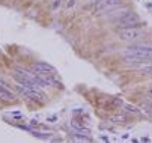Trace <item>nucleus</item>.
I'll use <instances>...</instances> for the list:
<instances>
[{"instance_id":"obj_1","label":"nucleus","mask_w":152,"mask_h":143,"mask_svg":"<svg viewBox=\"0 0 152 143\" xmlns=\"http://www.w3.org/2000/svg\"><path fill=\"white\" fill-rule=\"evenodd\" d=\"M143 26H146V24L142 23L140 17L134 12H126V14H124L122 17H119L116 20V29L118 30L119 29H128V27L139 29V27H143Z\"/></svg>"},{"instance_id":"obj_2","label":"nucleus","mask_w":152,"mask_h":143,"mask_svg":"<svg viewBox=\"0 0 152 143\" xmlns=\"http://www.w3.org/2000/svg\"><path fill=\"white\" fill-rule=\"evenodd\" d=\"M121 3H122V0H95V2L91 5V8L95 14H101V12L110 9L113 6H118Z\"/></svg>"},{"instance_id":"obj_3","label":"nucleus","mask_w":152,"mask_h":143,"mask_svg":"<svg viewBox=\"0 0 152 143\" xmlns=\"http://www.w3.org/2000/svg\"><path fill=\"white\" fill-rule=\"evenodd\" d=\"M142 30L136 29V27H128V29H119L118 30V36L122 39V41H133V39H137L142 36Z\"/></svg>"},{"instance_id":"obj_4","label":"nucleus","mask_w":152,"mask_h":143,"mask_svg":"<svg viewBox=\"0 0 152 143\" xmlns=\"http://www.w3.org/2000/svg\"><path fill=\"white\" fill-rule=\"evenodd\" d=\"M124 53H133V54L143 56V57H152V47H149V45H140V44H136V45L128 47V50H125Z\"/></svg>"},{"instance_id":"obj_5","label":"nucleus","mask_w":152,"mask_h":143,"mask_svg":"<svg viewBox=\"0 0 152 143\" xmlns=\"http://www.w3.org/2000/svg\"><path fill=\"white\" fill-rule=\"evenodd\" d=\"M33 71H35L36 74H50V75L56 74V69H54L51 65L44 63V62H38V63H35V65H33Z\"/></svg>"},{"instance_id":"obj_6","label":"nucleus","mask_w":152,"mask_h":143,"mask_svg":"<svg viewBox=\"0 0 152 143\" xmlns=\"http://www.w3.org/2000/svg\"><path fill=\"white\" fill-rule=\"evenodd\" d=\"M0 96H2L3 99H14L15 96H14V93L11 92V89L9 88H6V86H3L2 83H0Z\"/></svg>"},{"instance_id":"obj_7","label":"nucleus","mask_w":152,"mask_h":143,"mask_svg":"<svg viewBox=\"0 0 152 143\" xmlns=\"http://www.w3.org/2000/svg\"><path fill=\"white\" fill-rule=\"evenodd\" d=\"M72 128V133L75 136H80V137H89L91 131L89 130H84V127H77V125H71Z\"/></svg>"},{"instance_id":"obj_8","label":"nucleus","mask_w":152,"mask_h":143,"mask_svg":"<svg viewBox=\"0 0 152 143\" xmlns=\"http://www.w3.org/2000/svg\"><path fill=\"white\" fill-rule=\"evenodd\" d=\"M125 109H126V112H129V113H134V115H140V112L134 107V106H125Z\"/></svg>"},{"instance_id":"obj_9","label":"nucleus","mask_w":152,"mask_h":143,"mask_svg":"<svg viewBox=\"0 0 152 143\" xmlns=\"http://www.w3.org/2000/svg\"><path fill=\"white\" fill-rule=\"evenodd\" d=\"M112 120L115 122V124H121V122H124V120H125V117H124V116H113V117H112Z\"/></svg>"},{"instance_id":"obj_10","label":"nucleus","mask_w":152,"mask_h":143,"mask_svg":"<svg viewBox=\"0 0 152 143\" xmlns=\"http://www.w3.org/2000/svg\"><path fill=\"white\" fill-rule=\"evenodd\" d=\"M142 71H143V72H148V74H152V63H151V65L142 66Z\"/></svg>"},{"instance_id":"obj_11","label":"nucleus","mask_w":152,"mask_h":143,"mask_svg":"<svg viewBox=\"0 0 152 143\" xmlns=\"http://www.w3.org/2000/svg\"><path fill=\"white\" fill-rule=\"evenodd\" d=\"M75 3H77V0H68V2H66V9L74 8V6H75Z\"/></svg>"},{"instance_id":"obj_12","label":"nucleus","mask_w":152,"mask_h":143,"mask_svg":"<svg viewBox=\"0 0 152 143\" xmlns=\"http://www.w3.org/2000/svg\"><path fill=\"white\" fill-rule=\"evenodd\" d=\"M60 3H62V0H54V3L51 5V8H53V9H57V8L60 6Z\"/></svg>"},{"instance_id":"obj_13","label":"nucleus","mask_w":152,"mask_h":143,"mask_svg":"<svg viewBox=\"0 0 152 143\" xmlns=\"http://www.w3.org/2000/svg\"><path fill=\"white\" fill-rule=\"evenodd\" d=\"M57 120V116L56 115H53V116H48L47 117V122H51V124H53V122H56Z\"/></svg>"},{"instance_id":"obj_14","label":"nucleus","mask_w":152,"mask_h":143,"mask_svg":"<svg viewBox=\"0 0 152 143\" xmlns=\"http://www.w3.org/2000/svg\"><path fill=\"white\" fill-rule=\"evenodd\" d=\"M30 125H32V127H38L39 124H38V122H36L35 119H33V120H30Z\"/></svg>"},{"instance_id":"obj_15","label":"nucleus","mask_w":152,"mask_h":143,"mask_svg":"<svg viewBox=\"0 0 152 143\" xmlns=\"http://www.w3.org/2000/svg\"><path fill=\"white\" fill-rule=\"evenodd\" d=\"M148 93H149V95H151V96H152V88H151V89H149V90H148Z\"/></svg>"},{"instance_id":"obj_16","label":"nucleus","mask_w":152,"mask_h":143,"mask_svg":"<svg viewBox=\"0 0 152 143\" xmlns=\"http://www.w3.org/2000/svg\"><path fill=\"white\" fill-rule=\"evenodd\" d=\"M0 53H2V50H0Z\"/></svg>"}]
</instances>
